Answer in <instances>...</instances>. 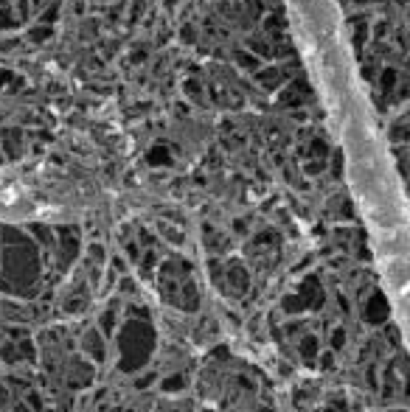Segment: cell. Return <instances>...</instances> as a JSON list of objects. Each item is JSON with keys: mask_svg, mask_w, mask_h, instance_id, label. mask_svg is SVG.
<instances>
[{"mask_svg": "<svg viewBox=\"0 0 410 412\" xmlns=\"http://www.w3.org/2000/svg\"><path fill=\"white\" fill-rule=\"evenodd\" d=\"M6 401H9V393H6V387H3V385H0V407H3Z\"/></svg>", "mask_w": 410, "mask_h": 412, "instance_id": "cell-1", "label": "cell"}]
</instances>
